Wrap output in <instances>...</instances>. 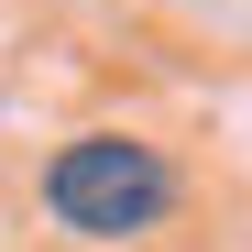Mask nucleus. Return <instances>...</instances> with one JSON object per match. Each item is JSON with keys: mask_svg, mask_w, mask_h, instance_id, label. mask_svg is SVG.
Segmentation results:
<instances>
[{"mask_svg": "<svg viewBox=\"0 0 252 252\" xmlns=\"http://www.w3.org/2000/svg\"><path fill=\"white\" fill-rule=\"evenodd\" d=\"M44 208L77 241H143L164 208H176V164L154 143H132V132H77L44 164Z\"/></svg>", "mask_w": 252, "mask_h": 252, "instance_id": "obj_1", "label": "nucleus"}]
</instances>
